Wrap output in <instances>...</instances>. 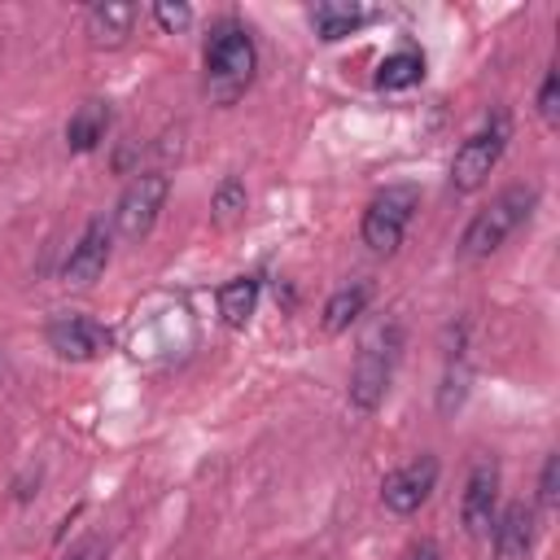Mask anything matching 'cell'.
Masks as SVG:
<instances>
[{
  "mask_svg": "<svg viewBox=\"0 0 560 560\" xmlns=\"http://www.w3.org/2000/svg\"><path fill=\"white\" fill-rule=\"evenodd\" d=\"M416 206H420V192L411 184H389L385 192H376L363 210V245L376 254H394L407 236Z\"/></svg>",
  "mask_w": 560,
  "mask_h": 560,
  "instance_id": "277c9868",
  "label": "cell"
},
{
  "mask_svg": "<svg viewBox=\"0 0 560 560\" xmlns=\"http://www.w3.org/2000/svg\"><path fill=\"white\" fill-rule=\"evenodd\" d=\"M44 337H48V346H52L61 359H70V363H88V359L105 354L109 341H114L109 328L96 324L92 315H57Z\"/></svg>",
  "mask_w": 560,
  "mask_h": 560,
  "instance_id": "52a82bcc",
  "label": "cell"
},
{
  "mask_svg": "<svg viewBox=\"0 0 560 560\" xmlns=\"http://www.w3.org/2000/svg\"><path fill=\"white\" fill-rule=\"evenodd\" d=\"M66 560H105V542L101 538H83Z\"/></svg>",
  "mask_w": 560,
  "mask_h": 560,
  "instance_id": "7402d4cb",
  "label": "cell"
},
{
  "mask_svg": "<svg viewBox=\"0 0 560 560\" xmlns=\"http://www.w3.org/2000/svg\"><path fill=\"white\" fill-rule=\"evenodd\" d=\"M105 131H109V105L83 101L66 122V144H70V153H92L105 140Z\"/></svg>",
  "mask_w": 560,
  "mask_h": 560,
  "instance_id": "4fadbf2b",
  "label": "cell"
},
{
  "mask_svg": "<svg viewBox=\"0 0 560 560\" xmlns=\"http://www.w3.org/2000/svg\"><path fill=\"white\" fill-rule=\"evenodd\" d=\"M368 18H372V13H368L363 4H346V0H324V4L311 9V26H315V35H319L324 44H337V39L354 35Z\"/></svg>",
  "mask_w": 560,
  "mask_h": 560,
  "instance_id": "7c38bea8",
  "label": "cell"
},
{
  "mask_svg": "<svg viewBox=\"0 0 560 560\" xmlns=\"http://www.w3.org/2000/svg\"><path fill=\"white\" fill-rule=\"evenodd\" d=\"M433 486H438V459H433V455H420V459L394 468V472L381 481V499H385L389 512L411 516V512H420V503L433 494Z\"/></svg>",
  "mask_w": 560,
  "mask_h": 560,
  "instance_id": "ba28073f",
  "label": "cell"
},
{
  "mask_svg": "<svg viewBox=\"0 0 560 560\" xmlns=\"http://www.w3.org/2000/svg\"><path fill=\"white\" fill-rule=\"evenodd\" d=\"M166 192H171V179H166L162 171H140V175L122 188V197H118V206H114V232H118L122 241L149 236L153 223H158V214H162V206H166Z\"/></svg>",
  "mask_w": 560,
  "mask_h": 560,
  "instance_id": "5b68a950",
  "label": "cell"
},
{
  "mask_svg": "<svg viewBox=\"0 0 560 560\" xmlns=\"http://www.w3.org/2000/svg\"><path fill=\"white\" fill-rule=\"evenodd\" d=\"M131 22H136V4H122V0H105V4H92L88 9V35L92 44H122L131 35Z\"/></svg>",
  "mask_w": 560,
  "mask_h": 560,
  "instance_id": "5bb4252c",
  "label": "cell"
},
{
  "mask_svg": "<svg viewBox=\"0 0 560 560\" xmlns=\"http://www.w3.org/2000/svg\"><path fill=\"white\" fill-rule=\"evenodd\" d=\"M556 499H560V455H547L542 459V477H538V503L556 508Z\"/></svg>",
  "mask_w": 560,
  "mask_h": 560,
  "instance_id": "ffe728a7",
  "label": "cell"
},
{
  "mask_svg": "<svg viewBox=\"0 0 560 560\" xmlns=\"http://www.w3.org/2000/svg\"><path fill=\"white\" fill-rule=\"evenodd\" d=\"M508 136H512V118H508L503 109H494V114L455 149V158H451V188H455V192H477V188L490 179V171L499 166V158H503V149H508Z\"/></svg>",
  "mask_w": 560,
  "mask_h": 560,
  "instance_id": "3957f363",
  "label": "cell"
},
{
  "mask_svg": "<svg viewBox=\"0 0 560 560\" xmlns=\"http://www.w3.org/2000/svg\"><path fill=\"white\" fill-rule=\"evenodd\" d=\"M534 551V508L508 503L503 516H494V560H529Z\"/></svg>",
  "mask_w": 560,
  "mask_h": 560,
  "instance_id": "8fae6325",
  "label": "cell"
},
{
  "mask_svg": "<svg viewBox=\"0 0 560 560\" xmlns=\"http://www.w3.org/2000/svg\"><path fill=\"white\" fill-rule=\"evenodd\" d=\"M254 61H258V48H254V39H249L245 26L219 22L210 31V39H206V74L214 83H223L228 92H236L241 83H249Z\"/></svg>",
  "mask_w": 560,
  "mask_h": 560,
  "instance_id": "8992f818",
  "label": "cell"
},
{
  "mask_svg": "<svg viewBox=\"0 0 560 560\" xmlns=\"http://www.w3.org/2000/svg\"><path fill=\"white\" fill-rule=\"evenodd\" d=\"M538 114H542L547 122L560 118V70H556V66L542 74V88H538Z\"/></svg>",
  "mask_w": 560,
  "mask_h": 560,
  "instance_id": "d6986e66",
  "label": "cell"
},
{
  "mask_svg": "<svg viewBox=\"0 0 560 560\" xmlns=\"http://www.w3.org/2000/svg\"><path fill=\"white\" fill-rule=\"evenodd\" d=\"M420 79H424V57L416 48H398L376 66V88L381 92H402V88H411Z\"/></svg>",
  "mask_w": 560,
  "mask_h": 560,
  "instance_id": "e0dca14e",
  "label": "cell"
},
{
  "mask_svg": "<svg viewBox=\"0 0 560 560\" xmlns=\"http://www.w3.org/2000/svg\"><path fill=\"white\" fill-rule=\"evenodd\" d=\"M368 298H372V284H363V280H354V284H341L328 302H324V332H346L359 315H363V306H368Z\"/></svg>",
  "mask_w": 560,
  "mask_h": 560,
  "instance_id": "9a60e30c",
  "label": "cell"
},
{
  "mask_svg": "<svg viewBox=\"0 0 560 560\" xmlns=\"http://www.w3.org/2000/svg\"><path fill=\"white\" fill-rule=\"evenodd\" d=\"M411 560H442V551H438V542H429V538H424V542L411 551Z\"/></svg>",
  "mask_w": 560,
  "mask_h": 560,
  "instance_id": "603a6c76",
  "label": "cell"
},
{
  "mask_svg": "<svg viewBox=\"0 0 560 560\" xmlns=\"http://www.w3.org/2000/svg\"><path fill=\"white\" fill-rule=\"evenodd\" d=\"M258 306V276H236L219 289V315L228 328H245Z\"/></svg>",
  "mask_w": 560,
  "mask_h": 560,
  "instance_id": "2e32d148",
  "label": "cell"
},
{
  "mask_svg": "<svg viewBox=\"0 0 560 560\" xmlns=\"http://www.w3.org/2000/svg\"><path fill=\"white\" fill-rule=\"evenodd\" d=\"M494 508H499V464L486 455L472 464L468 481H464V499H459V521L468 534H490L494 525Z\"/></svg>",
  "mask_w": 560,
  "mask_h": 560,
  "instance_id": "9c48e42d",
  "label": "cell"
},
{
  "mask_svg": "<svg viewBox=\"0 0 560 560\" xmlns=\"http://www.w3.org/2000/svg\"><path fill=\"white\" fill-rule=\"evenodd\" d=\"M109 245H114V223L92 219V223L83 228V236L70 245V258H66V267H61L66 284H92V280L105 271V262H109Z\"/></svg>",
  "mask_w": 560,
  "mask_h": 560,
  "instance_id": "30bf717a",
  "label": "cell"
},
{
  "mask_svg": "<svg viewBox=\"0 0 560 560\" xmlns=\"http://www.w3.org/2000/svg\"><path fill=\"white\" fill-rule=\"evenodd\" d=\"M534 206H538V188H534V184H512V188H503V192H499L486 210H477L472 223L464 228V236H459V258H468V262L490 258V254L529 219Z\"/></svg>",
  "mask_w": 560,
  "mask_h": 560,
  "instance_id": "6da1fadb",
  "label": "cell"
},
{
  "mask_svg": "<svg viewBox=\"0 0 560 560\" xmlns=\"http://www.w3.org/2000/svg\"><path fill=\"white\" fill-rule=\"evenodd\" d=\"M153 18H158L162 31H184V26L192 22V9L179 4V0H175V4H171V0H158V4H153Z\"/></svg>",
  "mask_w": 560,
  "mask_h": 560,
  "instance_id": "44dd1931",
  "label": "cell"
},
{
  "mask_svg": "<svg viewBox=\"0 0 560 560\" xmlns=\"http://www.w3.org/2000/svg\"><path fill=\"white\" fill-rule=\"evenodd\" d=\"M398 346H402L398 324H381L363 337V346L354 354V368H350V402L359 411L381 407V398L389 389V376H394V363H398Z\"/></svg>",
  "mask_w": 560,
  "mask_h": 560,
  "instance_id": "7a4b0ae2",
  "label": "cell"
},
{
  "mask_svg": "<svg viewBox=\"0 0 560 560\" xmlns=\"http://www.w3.org/2000/svg\"><path fill=\"white\" fill-rule=\"evenodd\" d=\"M241 210H245V184L241 179H223L219 192H214V219L232 223V219H241Z\"/></svg>",
  "mask_w": 560,
  "mask_h": 560,
  "instance_id": "ac0fdd59",
  "label": "cell"
}]
</instances>
